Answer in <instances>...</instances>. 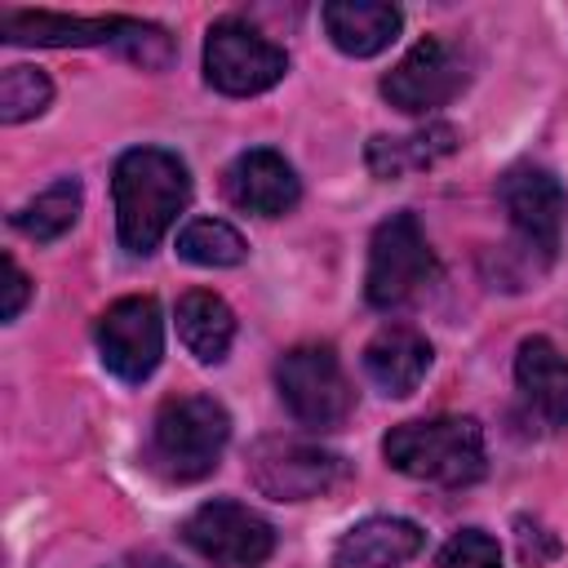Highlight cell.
<instances>
[{
	"instance_id": "obj_1",
	"label": "cell",
	"mask_w": 568,
	"mask_h": 568,
	"mask_svg": "<svg viewBox=\"0 0 568 568\" xmlns=\"http://www.w3.org/2000/svg\"><path fill=\"white\" fill-rule=\"evenodd\" d=\"M111 195H115V231L129 253H151L173 217L191 200V178L186 164L164 151V146H133L115 160L111 173Z\"/></svg>"
},
{
	"instance_id": "obj_2",
	"label": "cell",
	"mask_w": 568,
	"mask_h": 568,
	"mask_svg": "<svg viewBox=\"0 0 568 568\" xmlns=\"http://www.w3.org/2000/svg\"><path fill=\"white\" fill-rule=\"evenodd\" d=\"M382 453L399 475L444 488H462L484 475V430L475 417L399 422L386 430Z\"/></svg>"
},
{
	"instance_id": "obj_3",
	"label": "cell",
	"mask_w": 568,
	"mask_h": 568,
	"mask_svg": "<svg viewBox=\"0 0 568 568\" xmlns=\"http://www.w3.org/2000/svg\"><path fill=\"white\" fill-rule=\"evenodd\" d=\"M226 439H231V417H226V408L217 399H209V395H173L155 413L146 462L164 479L191 484V479H204L217 466Z\"/></svg>"
},
{
	"instance_id": "obj_4",
	"label": "cell",
	"mask_w": 568,
	"mask_h": 568,
	"mask_svg": "<svg viewBox=\"0 0 568 568\" xmlns=\"http://www.w3.org/2000/svg\"><path fill=\"white\" fill-rule=\"evenodd\" d=\"M435 280V253L417 226L413 213H390L368 244V271H364V297L377 311H395L413 302Z\"/></svg>"
},
{
	"instance_id": "obj_5",
	"label": "cell",
	"mask_w": 568,
	"mask_h": 568,
	"mask_svg": "<svg viewBox=\"0 0 568 568\" xmlns=\"http://www.w3.org/2000/svg\"><path fill=\"white\" fill-rule=\"evenodd\" d=\"M275 386L288 413L311 430H333L355 408V390L328 346H293L288 355H280Z\"/></svg>"
},
{
	"instance_id": "obj_6",
	"label": "cell",
	"mask_w": 568,
	"mask_h": 568,
	"mask_svg": "<svg viewBox=\"0 0 568 568\" xmlns=\"http://www.w3.org/2000/svg\"><path fill=\"white\" fill-rule=\"evenodd\" d=\"M288 71V58L280 44H271L257 27L240 18H217L204 36V80L217 93L248 98L271 84H280Z\"/></svg>"
},
{
	"instance_id": "obj_7",
	"label": "cell",
	"mask_w": 568,
	"mask_h": 568,
	"mask_svg": "<svg viewBox=\"0 0 568 568\" xmlns=\"http://www.w3.org/2000/svg\"><path fill=\"white\" fill-rule=\"evenodd\" d=\"M466 84V58L453 40L444 36H422L386 75H382V98L404 111V115H426L453 102Z\"/></svg>"
},
{
	"instance_id": "obj_8",
	"label": "cell",
	"mask_w": 568,
	"mask_h": 568,
	"mask_svg": "<svg viewBox=\"0 0 568 568\" xmlns=\"http://www.w3.org/2000/svg\"><path fill=\"white\" fill-rule=\"evenodd\" d=\"M342 475H346L342 457L320 448V444H306V439L271 435V439H257L248 448V479L257 493H266L275 501L320 497L333 484H342Z\"/></svg>"
},
{
	"instance_id": "obj_9",
	"label": "cell",
	"mask_w": 568,
	"mask_h": 568,
	"mask_svg": "<svg viewBox=\"0 0 568 568\" xmlns=\"http://www.w3.org/2000/svg\"><path fill=\"white\" fill-rule=\"evenodd\" d=\"M182 541L195 555L213 559L217 568H257L275 550V528L257 510L217 497V501H204L186 515Z\"/></svg>"
},
{
	"instance_id": "obj_10",
	"label": "cell",
	"mask_w": 568,
	"mask_h": 568,
	"mask_svg": "<svg viewBox=\"0 0 568 568\" xmlns=\"http://www.w3.org/2000/svg\"><path fill=\"white\" fill-rule=\"evenodd\" d=\"M98 355L102 364L120 377V382H146L164 355V320H160V302L138 293V297H120L102 311L98 320Z\"/></svg>"
},
{
	"instance_id": "obj_11",
	"label": "cell",
	"mask_w": 568,
	"mask_h": 568,
	"mask_svg": "<svg viewBox=\"0 0 568 568\" xmlns=\"http://www.w3.org/2000/svg\"><path fill=\"white\" fill-rule=\"evenodd\" d=\"M501 204L510 226L537 248V253H555L559 248V231H564V213H568V195L555 182V173L532 169V164H515L501 178Z\"/></svg>"
},
{
	"instance_id": "obj_12",
	"label": "cell",
	"mask_w": 568,
	"mask_h": 568,
	"mask_svg": "<svg viewBox=\"0 0 568 568\" xmlns=\"http://www.w3.org/2000/svg\"><path fill=\"white\" fill-rule=\"evenodd\" d=\"M222 191H226V200H231L235 209H244V213L280 217V213H288V209L297 204L302 182H297L293 164H288L280 151L253 146V151H244V155L231 160V169H226V178H222Z\"/></svg>"
},
{
	"instance_id": "obj_13",
	"label": "cell",
	"mask_w": 568,
	"mask_h": 568,
	"mask_svg": "<svg viewBox=\"0 0 568 568\" xmlns=\"http://www.w3.org/2000/svg\"><path fill=\"white\" fill-rule=\"evenodd\" d=\"M129 18H71L49 9H0V36L9 44H49V49H80V44H111L124 36Z\"/></svg>"
},
{
	"instance_id": "obj_14",
	"label": "cell",
	"mask_w": 568,
	"mask_h": 568,
	"mask_svg": "<svg viewBox=\"0 0 568 568\" xmlns=\"http://www.w3.org/2000/svg\"><path fill=\"white\" fill-rule=\"evenodd\" d=\"M430 359H435L430 342L417 328H408V324H386L364 346V373H368V382L382 395H395V399H404V395H413L422 386V377L430 373Z\"/></svg>"
},
{
	"instance_id": "obj_15",
	"label": "cell",
	"mask_w": 568,
	"mask_h": 568,
	"mask_svg": "<svg viewBox=\"0 0 568 568\" xmlns=\"http://www.w3.org/2000/svg\"><path fill=\"white\" fill-rule=\"evenodd\" d=\"M426 532L413 524V519H390V515H377V519H364L355 524L337 550H333V568H404L417 550H422Z\"/></svg>"
},
{
	"instance_id": "obj_16",
	"label": "cell",
	"mask_w": 568,
	"mask_h": 568,
	"mask_svg": "<svg viewBox=\"0 0 568 568\" xmlns=\"http://www.w3.org/2000/svg\"><path fill=\"white\" fill-rule=\"evenodd\" d=\"M515 382H519V395L528 399V408L546 426H568V359L555 351V342H546V337L519 342Z\"/></svg>"
},
{
	"instance_id": "obj_17",
	"label": "cell",
	"mask_w": 568,
	"mask_h": 568,
	"mask_svg": "<svg viewBox=\"0 0 568 568\" xmlns=\"http://www.w3.org/2000/svg\"><path fill=\"white\" fill-rule=\"evenodd\" d=\"M324 31L328 40L351 58H373L399 36V9L377 0H328L324 4Z\"/></svg>"
},
{
	"instance_id": "obj_18",
	"label": "cell",
	"mask_w": 568,
	"mask_h": 568,
	"mask_svg": "<svg viewBox=\"0 0 568 568\" xmlns=\"http://www.w3.org/2000/svg\"><path fill=\"white\" fill-rule=\"evenodd\" d=\"M178 337L200 364H222L235 342V315L217 293H186L178 302Z\"/></svg>"
},
{
	"instance_id": "obj_19",
	"label": "cell",
	"mask_w": 568,
	"mask_h": 568,
	"mask_svg": "<svg viewBox=\"0 0 568 568\" xmlns=\"http://www.w3.org/2000/svg\"><path fill=\"white\" fill-rule=\"evenodd\" d=\"M457 146V133L448 124H426L417 133H404V138H373L368 142V169L377 178H404V173H417V169H430L439 164L444 155H453Z\"/></svg>"
},
{
	"instance_id": "obj_20",
	"label": "cell",
	"mask_w": 568,
	"mask_h": 568,
	"mask_svg": "<svg viewBox=\"0 0 568 568\" xmlns=\"http://www.w3.org/2000/svg\"><path fill=\"white\" fill-rule=\"evenodd\" d=\"M80 200H84L80 182H75V178H62V182L44 186L36 200L22 204V209L13 213V226H18L27 240L49 244V240H58V235H67V231L75 226V217H80Z\"/></svg>"
},
{
	"instance_id": "obj_21",
	"label": "cell",
	"mask_w": 568,
	"mask_h": 568,
	"mask_svg": "<svg viewBox=\"0 0 568 568\" xmlns=\"http://www.w3.org/2000/svg\"><path fill=\"white\" fill-rule=\"evenodd\" d=\"M244 253H248L244 235L222 217H195L178 235V257H186L195 266H240Z\"/></svg>"
},
{
	"instance_id": "obj_22",
	"label": "cell",
	"mask_w": 568,
	"mask_h": 568,
	"mask_svg": "<svg viewBox=\"0 0 568 568\" xmlns=\"http://www.w3.org/2000/svg\"><path fill=\"white\" fill-rule=\"evenodd\" d=\"M53 98V84L40 67H4L0 75V120L4 124H22L36 120Z\"/></svg>"
},
{
	"instance_id": "obj_23",
	"label": "cell",
	"mask_w": 568,
	"mask_h": 568,
	"mask_svg": "<svg viewBox=\"0 0 568 568\" xmlns=\"http://www.w3.org/2000/svg\"><path fill=\"white\" fill-rule=\"evenodd\" d=\"M115 49H120L129 62L146 67V71H160V67L173 62V40H169V31L155 27V22H138V18H129V27H124V36L115 40Z\"/></svg>"
},
{
	"instance_id": "obj_24",
	"label": "cell",
	"mask_w": 568,
	"mask_h": 568,
	"mask_svg": "<svg viewBox=\"0 0 568 568\" xmlns=\"http://www.w3.org/2000/svg\"><path fill=\"white\" fill-rule=\"evenodd\" d=\"M435 568H501V550H497V541L488 532L466 528V532H457V537L444 541Z\"/></svg>"
},
{
	"instance_id": "obj_25",
	"label": "cell",
	"mask_w": 568,
	"mask_h": 568,
	"mask_svg": "<svg viewBox=\"0 0 568 568\" xmlns=\"http://www.w3.org/2000/svg\"><path fill=\"white\" fill-rule=\"evenodd\" d=\"M27 297H31V280L22 275V266L13 257H4V306H0V315L4 320H18L22 306H27Z\"/></svg>"
}]
</instances>
